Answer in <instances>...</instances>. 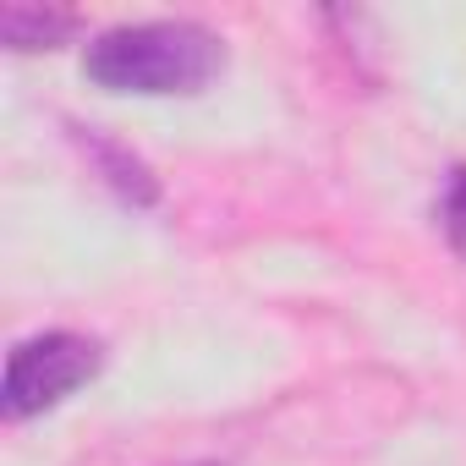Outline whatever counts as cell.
<instances>
[{"instance_id":"cell-1","label":"cell","mask_w":466,"mask_h":466,"mask_svg":"<svg viewBox=\"0 0 466 466\" xmlns=\"http://www.w3.org/2000/svg\"><path fill=\"white\" fill-rule=\"evenodd\" d=\"M225 72V39L192 17H148L121 23L88 39L83 77L105 94L137 99H187L203 94Z\"/></svg>"},{"instance_id":"cell-2","label":"cell","mask_w":466,"mask_h":466,"mask_svg":"<svg viewBox=\"0 0 466 466\" xmlns=\"http://www.w3.org/2000/svg\"><path fill=\"white\" fill-rule=\"evenodd\" d=\"M105 368V346L77 329H45L12 346L6 373H0V417L6 422H34L72 400L83 384H94Z\"/></svg>"},{"instance_id":"cell-3","label":"cell","mask_w":466,"mask_h":466,"mask_svg":"<svg viewBox=\"0 0 466 466\" xmlns=\"http://www.w3.org/2000/svg\"><path fill=\"white\" fill-rule=\"evenodd\" d=\"M72 132H77L83 154L94 159L99 181H105L121 203H132V208H154V203H159V176H154V165H148L137 148H127L121 137H110V132H99V127H72Z\"/></svg>"},{"instance_id":"cell-4","label":"cell","mask_w":466,"mask_h":466,"mask_svg":"<svg viewBox=\"0 0 466 466\" xmlns=\"http://www.w3.org/2000/svg\"><path fill=\"white\" fill-rule=\"evenodd\" d=\"M77 28H83V17L77 12H61V6H23V0L0 6V39H6V50H17V56L61 50Z\"/></svg>"},{"instance_id":"cell-5","label":"cell","mask_w":466,"mask_h":466,"mask_svg":"<svg viewBox=\"0 0 466 466\" xmlns=\"http://www.w3.org/2000/svg\"><path fill=\"white\" fill-rule=\"evenodd\" d=\"M439 230H444V242L466 258V165L444 181V198H439Z\"/></svg>"},{"instance_id":"cell-6","label":"cell","mask_w":466,"mask_h":466,"mask_svg":"<svg viewBox=\"0 0 466 466\" xmlns=\"http://www.w3.org/2000/svg\"><path fill=\"white\" fill-rule=\"evenodd\" d=\"M198 466H219V461H198Z\"/></svg>"}]
</instances>
